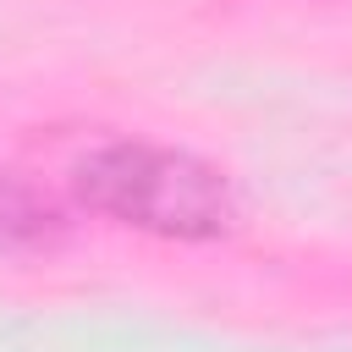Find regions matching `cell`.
I'll list each match as a JSON object with an SVG mask.
<instances>
[{
	"mask_svg": "<svg viewBox=\"0 0 352 352\" xmlns=\"http://www.w3.org/2000/svg\"><path fill=\"white\" fill-rule=\"evenodd\" d=\"M77 198L94 214H110L132 231L170 236V242H214L236 226L231 182L187 154L160 143H104L77 160Z\"/></svg>",
	"mask_w": 352,
	"mask_h": 352,
	"instance_id": "1",
	"label": "cell"
},
{
	"mask_svg": "<svg viewBox=\"0 0 352 352\" xmlns=\"http://www.w3.org/2000/svg\"><path fill=\"white\" fill-rule=\"evenodd\" d=\"M50 236H55V209L0 176V242H50Z\"/></svg>",
	"mask_w": 352,
	"mask_h": 352,
	"instance_id": "2",
	"label": "cell"
}]
</instances>
